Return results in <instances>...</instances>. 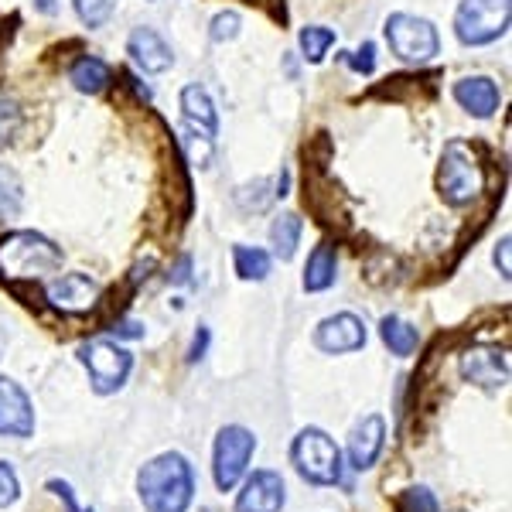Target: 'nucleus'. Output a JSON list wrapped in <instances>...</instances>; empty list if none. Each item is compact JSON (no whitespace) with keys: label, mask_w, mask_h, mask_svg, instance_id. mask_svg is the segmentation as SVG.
I'll use <instances>...</instances> for the list:
<instances>
[{"label":"nucleus","mask_w":512,"mask_h":512,"mask_svg":"<svg viewBox=\"0 0 512 512\" xmlns=\"http://www.w3.org/2000/svg\"><path fill=\"white\" fill-rule=\"evenodd\" d=\"M144 512H188L195 502V468L181 451H164L137 472Z\"/></svg>","instance_id":"1"},{"label":"nucleus","mask_w":512,"mask_h":512,"mask_svg":"<svg viewBox=\"0 0 512 512\" xmlns=\"http://www.w3.org/2000/svg\"><path fill=\"white\" fill-rule=\"evenodd\" d=\"M62 260V246L52 243L45 233H35V229H14V233L0 236V277L11 284L59 274Z\"/></svg>","instance_id":"2"},{"label":"nucleus","mask_w":512,"mask_h":512,"mask_svg":"<svg viewBox=\"0 0 512 512\" xmlns=\"http://www.w3.org/2000/svg\"><path fill=\"white\" fill-rule=\"evenodd\" d=\"M485 188V168L478 161L475 147L465 140H448L437 164V195L451 209H465L472 205Z\"/></svg>","instance_id":"3"},{"label":"nucleus","mask_w":512,"mask_h":512,"mask_svg":"<svg viewBox=\"0 0 512 512\" xmlns=\"http://www.w3.org/2000/svg\"><path fill=\"white\" fill-rule=\"evenodd\" d=\"M291 465L304 482L318 485V489L342 485V478H345L342 451H338L335 437H328L321 427H304V431L294 437Z\"/></svg>","instance_id":"4"},{"label":"nucleus","mask_w":512,"mask_h":512,"mask_svg":"<svg viewBox=\"0 0 512 512\" xmlns=\"http://www.w3.org/2000/svg\"><path fill=\"white\" fill-rule=\"evenodd\" d=\"M383 35L390 52L407 65H427L441 55V35H437L434 21L420 18V14H390L383 24Z\"/></svg>","instance_id":"5"},{"label":"nucleus","mask_w":512,"mask_h":512,"mask_svg":"<svg viewBox=\"0 0 512 512\" xmlns=\"http://www.w3.org/2000/svg\"><path fill=\"white\" fill-rule=\"evenodd\" d=\"M512 0H461L454 11V35L465 48H485L509 31Z\"/></svg>","instance_id":"6"},{"label":"nucleus","mask_w":512,"mask_h":512,"mask_svg":"<svg viewBox=\"0 0 512 512\" xmlns=\"http://www.w3.org/2000/svg\"><path fill=\"white\" fill-rule=\"evenodd\" d=\"M79 362L89 373V386L99 396H110L127 386L130 373H134V355L123 349L113 338H93V342L79 345Z\"/></svg>","instance_id":"7"},{"label":"nucleus","mask_w":512,"mask_h":512,"mask_svg":"<svg viewBox=\"0 0 512 512\" xmlns=\"http://www.w3.org/2000/svg\"><path fill=\"white\" fill-rule=\"evenodd\" d=\"M256 454V437L253 431L239 424L222 427L216 437V448H212V475H216L219 492H233L243 475L250 472V461Z\"/></svg>","instance_id":"8"},{"label":"nucleus","mask_w":512,"mask_h":512,"mask_svg":"<svg viewBox=\"0 0 512 512\" xmlns=\"http://www.w3.org/2000/svg\"><path fill=\"white\" fill-rule=\"evenodd\" d=\"M99 301H103V284L82 270L45 280V304L59 315H89L99 308Z\"/></svg>","instance_id":"9"},{"label":"nucleus","mask_w":512,"mask_h":512,"mask_svg":"<svg viewBox=\"0 0 512 512\" xmlns=\"http://www.w3.org/2000/svg\"><path fill=\"white\" fill-rule=\"evenodd\" d=\"M465 383L478 386L485 393H495L509 383V352L499 345H472L458 362Z\"/></svg>","instance_id":"10"},{"label":"nucleus","mask_w":512,"mask_h":512,"mask_svg":"<svg viewBox=\"0 0 512 512\" xmlns=\"http://www.w3.org/2000/svg\"><path fill=\"white\" fill-rule=\"evenodd\" d=\"M369 332H366V321L352 311H338V315H328L325 321H318L315 328V345L325 355H349L366 349Z\"/></svg>","instance_id":"11"},{"label":"nucleus","mask_w":512,"mask_h":512,"mask_svg":"<svg viewBox=\"0 0 512 512\" xmlns=\"http://www.w3.org/2000/svg\"><path fill=\"white\" fill-rule=\"evenodd\" d=\"M35 434V407L24 386L11 376H0V437L28 441Z\"/></svg>","instance_id":"12"},{"label":"nucleus","mask_w":512,"mask_h":512,"mask_svg":"<svg viewBox=\"0 0 512 512\" xmlns=\"http://www.w3.org/2000/svg\"><path fill=\"white\" fill-rule=\"evenodd\" d=\"M287 502V485L280 472L260 468L253 475H243V489L236 495V512H280Z\"/></svg>","instance_id":"13"},{"label":"nucleus","mask_w":512,"mask_h":512,"mask_svg":"<svg viewBox=\"0 0 512 512\" xmlns=\"http://www.w3.org/2000/svg\"><path fill=\"white\" fill-rule=\"evenodd\" d=\"M127 55L134 59V65L140 72H147V76H161V72H168L171 65H175V52H171V45L164 41V35L158 28H151V24H140V28L130 31Z\"/></svg>","instance_id":"14"},{"label":"nucleus","mask_w":512,"mask_h":512,"mask_svg":"<svg viewBox=\"0 0 512 512\" xmlns=\"http://www.w3.org/2000/svg\"><path fill=\"white\" fill-rule=\"evenodd\" d=\"M451 96L468 117L475 120H492L502 106V93H499V82L492 76H465L451 86Z\"/></svg>","instance_id":"15"},{"label":"nucleus","mask_w":512,"mask_h":512,"mask_svg":"<svg viewBox=\"0 0 512 512\" xmlns=\"http://www.w3.org/2000/svg\"><path fill=\"white\" fill-rule=\"evenodd\" d=\"M178 106H181V117H185V127L192 130V134L205 140L219 137V110H216V103H212L209 89L198 86V82H188L178 96Z\"/></svg>","instance_id":"16"},{"label":"nucleus","mask_w":512,"mask_h":512,"mask_svg":"<svg viewBox=\"0 0 512 512\" xmlns=\"http://www.w3.org/2000/svg\"><path fill=\"white\" fill-rule=\"evenodd\" d=\"M383 448H386V420L379 414L362 417L349 437V468L352 472H369L379 461Z\"/></svg>","instance_id":"17"},{"label":"nucleus","mask_w":512,"mask_h":512,"mask_svg":"<svg viewBox=\"0 0 512 512\" xmlns=\"http://www.w3.org/2000/svg\"><path fill=\"white\" fill-rule=\"evenodd\" d=\"M338 280V250L335 243H318L315 250L308 253V263H304V277H301V287L308 294H321L328 291Z\"/></svg>","instance_id":"18"},{"label":"nucleus","mask_w":512,"mask_h":512,"mask_svg":"<svg viewBox=\"0 0 512 512\" xmlns=\"http://www.w3.org/2000/svg\"><path fill=\"white\" fill-rule=\"evenodd\" d=\"M110 79H113L110 62H103L99 55H82V59L72 62V69H69V82L86 96H99L106 86H110Z\"/></svg>","instance_id":"19"},{"label":"nucleus","mask_w":512,"mask_h":512,"mask_svg":"<svg viewBox=\"0 0 512 512\" xmlns=\"http://www.w3.org/2000/svg\"><path fill=\"white\" fill-rule=\"evenodd\" d=\"M379 338H383V345L396 355V359H410L420 345V332L410 325V321H403L400 315H386L379 321Z\"/></svg>","instance_id":"20"},{"label":"nucleus","mask_w":512,"mask_h":512,"mask_svg":"<svg viewBox=\"0 0 512 512\" xmlns=\"http://www.w3.org/2000/svg\"><path fill=\"white\" fill-rule=\"evenodd\" d=\"M301 233H304V222L297 212H280L270 222V246H274L277 260H294L297 246H301Z\"/></svg>","instance_id":"21"},{"label":"nucleus","mask_w":512,"mask_h":512,"mask_svg":"<svg viewBox=\"0 0 512 512\" xmlns=\"http://www.w3.org/2000/svg\"><path fill=\"white\" fill-rule=\"evenodd\" d=\"M233 267L239 280H253V284H260V280L270 277V267H274V256H270L263 246H246V243H236L233 246Z\"/></svg>","instance_id":"22"},{"label":"nucleus","mask_w":512,"mask_h":512,"mask_svg":"<svg viewBox=\"0 0 512 512\" xmlns=\"http://www.w3.org/2000/svg\"><path fill=\"white\" fill-rule=\"evenodd\" d=\"M338 35L332 28H325V24H308V28H301V35H297V45H301V59L311 62V65H321L325 62V55L335 48Z\"/></svg>","instance_id":"23"},{"label":"nucleus","mask_w":512,"mask_h":512,"mask_svg":"<svg viewBox=\"0 0 512 512\" xmlns=\"http://www.w3.org/2000/svg\"><path fill=\"white\" fill-rule=\"evenodd\" d=\"M21 205H24L21 178L14 175L7 164H0V226H7L11 219H18L21 216Z\"/></svg>","instance_id":"24"},{"label":"nucleus","mask_w":512,"mask_h":512,"mask_svg":"<svg viewBox=\"0 0 512 512\" xmlns=\"http://www.w3.org/2000/svg\"><path fill=\"white\" fill-rule=\"evenodd\" d=\"M117 4L120 0H72V7H76L79 21L86 24L89 31H99L106 28V21L117 14Z\"/></svg>","instance_id":"25"},{"label":"nucleus","mask_w":512,"mask_h":512,"mask_svg":"<svg viewBox=\"0 0 512 512\" xmlns=\"http://www.w3.org/2000/svg\"><path fill=\"white\" fill-rule=\"evenodd\" d=\"M239 31H243V18H239V11H219L209 24V38L216 41V45L236 41Z\"/></svg>","instance_id":"26"},{"label":"nucleus","mask_w":512,"mask_h":512,"mask_svg":"<svg viewBox=\"0 0 512 512\" xmlns=\"http://www.w3.org/2000/svg\"><path fill=\"white\" fill-rule=\"evenodd\" d=\"M396 512H441V506H437L434 492L427 489V485H414V489H407L400 495Z\"/></svg>","instance_id":"27"},{"label":"nucleus","mask_w":512,"mask_h":512,"mask_svg":"<svg viewBox=\"0 0 512 512\" xmlns=\"http://www.w3.org/2000/svg\"><path fill=\"white\" fill-rule=\"evenodd\" d=\"M21 120H24V113H21V103H18V99L0 93V144H7V140L18 134V130H21Z\"/></svg>","instance_id":"28"},{"label":"nucleus","mask_w":512,"mask_h":512,"mask_svg":"<svg viewBox=\"0 0 512 512\" xmlns=\"http://www.w3.org/2000/svg\"><path fill=\"white\" fill-rule=\"evenodd\" d=\"M21 499V478L11 461H0V509H11Z\"/></svg>","instance_id":"29"},{"label":"nucleus","mask_w":512,"mask_h":512,"mask_svg":"<svg viewBox=\"0 0 512 512\" xmlns=\"http://www.w3.org/2000/svg\"><path fill=\"white\" fill-rule=\"evenodd\" d=\"M345 62H349V69L359 72V76H373L376 72V45L373 41H362L355 52H349V59Z\"/></svg>","instance_id":"30"},{"label":"nucleus","mask_w":512,"mask_h":512,"mask_svg":"<svg viewBox=\"0 0 512 512\" xmlns=\"http://www.w3.org/2000/svg\"><path fill=\"white\" fill-rule=\"evenodd\" d=\"M106 332H110L113 338H130V342H134V338H144V335H147V328H144V321H134V318H117L110 328H106Z\"/></svg>","instance_id":"31"},{"label":"nucleus","mask_w":512,"mask_h":512,"mask_svg":"<svg viewBox=\"0 0 512 512\" xmlns=\"http://www.w3.org/2000/svg\"><path fill=\"white\" fill-rule=\"evenodd\" d=\"M168 280L175 287H192L195 284V277H192V256H178L175 263H171V270H168Z\"/></svg>","instance_id":"32"},{"label":"nucleus","mask_w":512,"mask_h":512,"mask_svg":"<svg viewBox=\"0 0 512 512\" xmlns=\"http://www.w3.org/2000/svg\"><path fill=\"white\" fill-rule=\"evenodd\" d=\"M209 342H212V332L205 325H198V332L192 335V345H188V362H202L205 352H209Z\"/></svg>","instance_id":"33"},{"label":"nucleus","mask_w":512,"mask_h":512,"mask_svg":"<svg viewBox=\"0 0 512 512\" xmlns=\"http://www.w3.org/2000/svg\"><path fill=\"white\" fill-rule=\"evenodd\" d=\"M512 239H509V233L499 239V246H495V267H499V274H502V280H509L512 277Z\"/></svg>","instance_id":"34"},{"label":"nucleus","mask_w":512,"mask_h":512,"mask_svg":"<svg viewBox=\"0 0 512 512\" xmlns=\"http://www.w3.org/2000/svg\"><path fill=\"white\" fill-rule=\"evenodd\" d=\"M35 7L41 14H48V18H52V14L59 11V0H35Z\"/></svg>","instance_id":"35"},{"label":"nucleus","mask_w":512,"mask_h":512,"mask_svg":"<svg viewBox=\"0 0 512 512\" xmlns=\"http://www.w3.org/2000/svg\"><path fill=\"white\" fill-rule=\"evenodd\" d=\"M4 349H7V335L0 332V359H4Z\"/></svg>","instance_id":"36"},{"label":"nucleus","mask_w":512,"mask_h":512,"mask_svg":"<svg viewBox=\"0 0 512 512\" xmlns=\"http://www.w3.org/2000/svg\"><path fill=\"white\" fill-rule=\"evenodd\" d=\"M86 512H93V509H86Z\"/></svg>","instance_id":"37"}]
</instances>
